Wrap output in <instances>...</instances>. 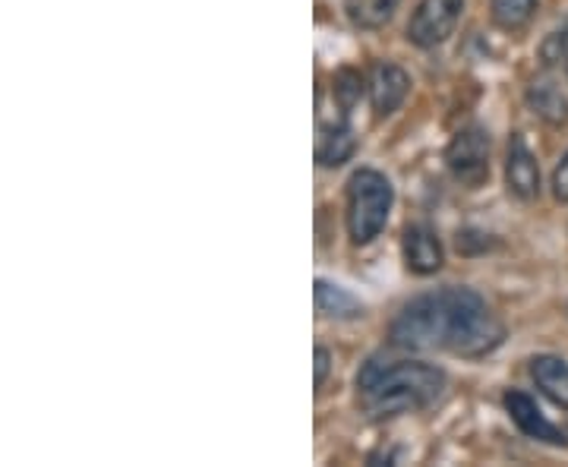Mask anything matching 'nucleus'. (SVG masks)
Instances as JSON below:
<instances>
[{
  "mask_svg": "<svg viewBox=\"0 0 568 467\" xmlns=\"http://www.w3.org/2000/svg\"><path fill=\"white\" fill-rule=\"evenodd\" d=\"M392 183L379 171H357L347 181V234L357 246L369 244L373 237H379V231L386 227L388 209H392Z\"/></svg>",
  "mask_w": 568,
  "mask_h": 467,
  "instance_id": "7ed1b4c3",
  "label": "nucleus"
},
{
  "mask_svg": "<svg viewBox=\"0 0 568 467\" xmlns=\"http://www.w3.org/2000/svg\"><path fill=\"white\" fill-rule=\"evenodd\" d=\"M465 0H420L414 17L407 22V41L417 48H436L455 32Z\"/></svg>",
  "mask_w": 568,
  "mask_h": 467,
  "instance_id": "39448f33",
  "label": "nucleus"
},
{
  "mask_svg": "<svg viewBox=\"0 0 568 467\" xmlns=\"http://www.w3.org/2000/svg\"><path fill=\"white\" fill-rule=\"evenodd\" d=\"M506 410L508 417L515 420V427L521 429L525 436H530V439L549 443V446H566V436L552 427L549 420H544L540 407L534 405V398H528L525 392H518V388L506 392Z\"/></svg>",
  "mask_w": 568,
  "mask_h": 467,
  "instance_id": "6e6552de",
  "label": "nucleus"
},
{
  "mask_svg": "<svg viewBox=\"0 0 568 467\" xmlns=\"http://www.w3.org/2000/svg\"><path fill=\"white\" fill-rule=\"evenodd\" d=\"M566 70H568V51H566Z\"/></svg>",
  "mask_w": 568,
  "mask_h": 467,
  "instance_id": "6ab92c4d",
  "label": "nucleus"
},
{
  "mask_svg": "<svg viewBox=\"0 0 568 467\" xmlns=\"http://www.w3.org/2000/svg\"><path fill=\"white\" fill-rule=\"evenodd\" d=\"M528 104L530 111H534L540 121H547L549 126H562V123H568V99L562 95V89L549 80V77H540V80L530 82Z\"/></svg>",
  "mask_w": 568,
  "mask_h": 467,
  "instance_id": "9d476101",
  "label": "nucleus"
},
{
  "mask_svg": "<svg viewBox=\"0 0 568 467\" xmlns=\"http://www.w3.org/2000/svg\"><path fill=\"white\" fill-rule=\"evenodd\" d=\"M407 89H410V77L398 63H376L373 77H369V102L376 118H388L398 111V104L405 102Z\"/></svg>",
  "mask_w": 568,
  "mask_h": 467,
  "instance_id": "0eeeda50",
  "label": "nucleus"
},
{
  "mask_svg": "<svg viewBox=\"0 0 568 467\" xmlns=\"http://www.w3.org/2000/svg\"><path fill=\"white\" fill-rule=\"evenodd\" d=\"M398 0H347V17L361 29H379L392 20Z\"/></svg>",
  "mask_w": 568,
  "mask_h": 467,
  "instance_id": "4468645a",
  "label": "nucleus"
},
{
  "mask_svg": "<svg viewBox=\"0 0 568 467\" xmlns=\"http://www.w3.org/2000/svg\"><path fill=\"white\" fill-rule=\"evenodd\" d=\"M354 133H351V126L345 121L332 123V126H325L323 136H320V145H316V159L325 167H338V164H345L351 155H354Z\"/></svg>",
  "mask_w": 568,
  "mask_h": 467,
  "instance_id": "f8f14e48",
  "label": "nucleus"
},
{
  "mask_svg": "<svg viewBox=\"0 0 568 467\" xmlns=\"http://www.w3.org/2000/svg\"><path fill=\"white\" fill-rule=\"evenodd\" d=\"M506 328L489 313L487 301L467 287H443L424 294L392 323V345L410 351H452L462 357H484L503 345Z\"/></svg>",
  "mask_w": 568,
  "mask_h": 467,
  "instance_id": "f257e3e1",
  "label": "nucleus"
},
{
  "mask_svg": "<svg viewBox=\"0 0 568 467\" xmlns=\"http://www.w3.org/2000/svg\"><path fill=\"white\" fill-rule=\"evenodd\" d=\"M316 309L323 313V316H335V319H354V316H361L364 313V304L345 291V287L332 285V282H316Z\"/></svg>",
  "mask_w": 568,
  "mask_h": 467,
  "instance_id": "ddd939ff",
  "label": "nucleus"
},
{
  "mask_svg": "<svg viewBox=\"0 0 568 467\" xmlns=\"http://www.w3.org/2000/svg\"><path fill=\"white\" fill-rule=\"evenodd\" d=\"M534 10H537V0H493V3H489L493 22H496L499 29H508V32L528 26L530 17H534Z\"/></svg>",
  "mask_w": 568,
  "mask_h": 467,
  "instance_id": "2eb2a0df",
  "label": "nucleus"
},
{
  "mask_svg": "<svg viewBox=\"0 0 568 467\" xmlns=\"http://www.w3.org/2000/svg\"><path fill=\"white\" fill-rule=\"evenodd\" d=\"M530 376H534V383L537 388L547 395L552 405L566 407L568 410V364L566 361H559V357H534L530 361Z\"/></svg>",
  "mask_w": 568,
  "mask_h": 467,
  "instance_id": "9b49d317",
  "label": "nucleus"
},
{
  "mask_svg": "<svg viewBox=\"0 0 568 467\" xmlns=\"http://www.w3.org/2000/svg\"><path fill=\"white\" fill-rule=\"evenodd\" d=\"M506 183L508 193H515L518 200H534L540 193V167H537V159H534V152L528 149L521 133H515L508 143Z\"/></svg>",
  "mask_w": 568,
  "mask_h": 467,
  "instance_id": "423d86ee",
  "label": "nucleus"
},
{
  "mask_svg": "<svg viewBox=\"0 0 568 467\" xmlns=\"http://www.w3.org/2000/svg\"><path fill=\"white\" fill-rule=\"evenodd\" d=\"M361 92H364V80H361V73H354V70H342V73L335 77V95H338L342 108H354V104L361 102Z\"/></svg>",
  "mask_w": 568,
  "mask_h": 467,
  "instance_id": "dca6fc26",
  "label": "nucleus"
},
{
  "mask_svg": "<svg viewBox=\"0 0 568 467\" xmlns=\"http://www.w3.org/2000/svg\"><path fill=\"white\" fill-rule=\"evenodd\" d=\"M446 388V373L433 364L417 361H386L369 357L357 373V398L361 410L373 420L398 417L433 405Z\"/></svg>",
  "mask_w": 568,
  "mask_h": 467,
  "instance_id": "f03ea898",
  "label": "nucleus"
},
{
  "mask_svg": "<svg viewBox=\"0 0 568 467\" xmlns=\"http://www.w3.org/2000/svg\"><path fill=\"white\" fill-rule=\"evenodd\" d=\"M552 193H556V200L568 203V152L566 159L559 162V167H556V174H552Z\"/></svg>",
  "mask_w": 568,
  "mask_h": 467,
  "instance_id": "f3484780",
  "label": "nucleus"
},
{
  "mask_svg": "<svg viewBox=\"0 0 568 467\" xmlns=\"http://www.w3.org/2000/svg\"><path fill=\"white\" fill-rule=\"evenodd\" d=\"M328 369H332V354H328L325 347H316V388L325 386Z\"/></svg>",
  "mask_w": 568,
  "mask_h": 467,
  "instance_id": "a211bd4d",
  "label": "nucleus"
},
{
  "mask_svg": "<svg viewBox=\"0 0 568 467\" xmlns=\"http://www.w3.org/2000/svg\"><path fill=\"white\" fill-rule=\"evenodd\" d=\"M405 263L414 275H433L443 268L446 253L429 224H410L405 231Z\"/></svg>",
  "mask_w": 568,
  "mask_h": 467,
  "instance_id": "1a4fd4ad",
  "label": "nucleus"
},
{
  "mask_svg": "<svg viewBox=\"0 0 568 467\" xmlns=\"http://www.w3.org/2000/svg\"><path fill=\"white\" fill-rule=\"evenodd\" d=\"M448 171L465 186H480L489 177V136L480 126L458 130L446 149Z\"/></svg>",
  "mask_w": 568,
  "mask_h": 467,
  "instance_id": "20e7f679",
  "label": "nucleus"
}]
</instances>
